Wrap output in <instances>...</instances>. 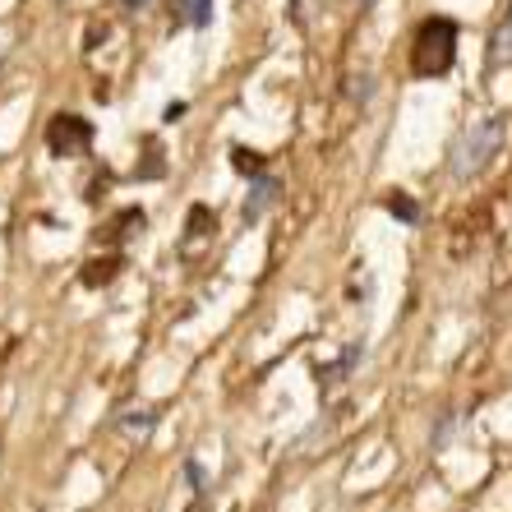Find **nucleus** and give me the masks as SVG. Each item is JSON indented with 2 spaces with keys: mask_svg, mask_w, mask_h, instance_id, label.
Listing matches in <instances>:
<instances>
[{
  "mask_svg": "<svg viewBox=\"0 0 512 512\" xmlns=\"http://www.w3.org/2000/svg\"><path fill=\"white\" fill-rule=\"evenodd\" d=\"M503 143H508V116H485L476 120L471 130L457 139L453 148V176L457 180H471L503 153Z\"/></svg>",
  "mask_w": 512,
  "mask_h": 512,
  "instance_id": "1",
  "label": "nucleus"
},
{
  "mask_svg": "<svg viewBox=\"0 0 512 512\" xmlns=\"http://www.w3.org/2000/svg\"><path fill=\"white\" fill-rule=\"evenodd\" d=\"M457 56V24L453 19H425L416 28V42H411V70L420 79H434V74H448Z\"/></svg>",
  "mask_w": 512,
  "mask_h": 512,
  "instance_id": "2",
  "label": "nucleus"
},
{
  "mask_svg": "<svg viewBox=\"0 0 512 512\" xmlns=\"http://www.w3.org/2000/svg\"><path fill=\"white\" fill-rule=\"evenodd\" d=\"M47 143L56 157H70V153H84L88 143H93V125L84 116H56L47 130Z\"/></svg>",
  "mask_w": 512,
  "mask_h": 512,
  "instance_id": "3",
  "label": "nucleus"
},
{
  "mask_svg": "<svg viewBox=\"0 0 512 512\" xmlns=\"http://www.w3.org/2000/svg\"><path fill=\"white\" fill-rule=\"evenodd\" d=\"M273 199H277V180L273 176H259V180H254V194L245 199V208H240V213H245V222H259L263 208H268Z\"/></svg>",
  "mask_w": 512,
  "mask_h": 512,
  "instance_id": "4",
  "label": "nucleus"
},
{
  "mask_svg": "<svg viewBox=\"0 0 512 512\" xmlns=\"http://www.w3.org/2000/svg\"><path fill=\"white\" fill-rule=\"evenodd\" d=\"M176 24L208 28L213 24V0H176Z\"/></svg>",
  "mask_w": 512,
  "mask_h": 512,
  "instance_id": "5",
  "label": "nucleus"
},
{
  "mask_svg": "<svg viewBox=\"0 0 512 512\" xmlns=\"http://www.w3.org/2000/svg\"><path fill=\"white\" fill-rule=\"evenodd\" d=\"M489 65H512V19L489 42Z\"/></svg>",
  "mask_w": 512,
  "mask_h": 512,
  "instance_id": "6",
  "label": "nucleus"
},
{
  "mask_svg": "<svg viewBox=\"0 0 512 512\" xmlns=\"http://www.w3.org/2000/svg\"><path fill=\"white\" fill-rule=\"evenodd\" d=\"M388 213L402 217V222H420V208L406 199V194H393V199H388Z\"/></svg>",
  "mask_w": 512,
  "mask_h": 512,
  "instance_id": "7",
  "label": "nucleus"
},
{
  "mask_svg": "<svg viewBox=\"0 0 512 512\" xmlns=\"http://www.w3.org/2000/svg\"><path fill=\"white\" fill-rule=\"evenodd\" d=\"M231 157H236V171H250V176H263V171H259V157H254V153H245V148H236V153H231Z\"/></svg>",
  "mask_w": 512,
  "mask_h": 512,
  "instance_id": "8",
  "label": "nucleus"
},
{
  "mask_svg": "<svg viewBox=\"0 0 512 512\" xmlns=\"http://www.w3.org/2000/svg\"><path fill=\"white\" fill-rule=\"evenodd\" d=\"M125 425H130V429H148V425H153V416H148V411H130V420H125Z\"/></svg>",
  "mask_w": 512,
  "mask_h": 512,
  "instance_id": "9",
  "label": "nucleus"
},
{
  "mask_svg": "<svg viewBox=\"0 0 512 512\" xmlns=\"http://www.w3.org/2000/svg\"><path fill=\"white\" fill-rule=\"evenodd\" d=\"M125 5H130V10H143V5H148V0H125Z\"/></svg>",
  "mask_w": 512,
  "mask_h": 512,
  "instance_id": "10",
  "label": "nucleus"
}]
</instances>
